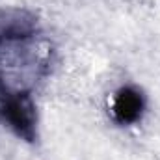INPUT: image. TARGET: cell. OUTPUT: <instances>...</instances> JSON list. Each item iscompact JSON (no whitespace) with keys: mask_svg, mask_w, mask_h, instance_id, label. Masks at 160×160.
Instances as JSON below:
<instances>
[{"mask_svg":"<svg viewBox=\"0 0 160 160\" xmlns=\"http://www.w3.org/2000/svg\"><path fill=\"white\" fill-rule=\"evenodd\" d=\"M0 118L22 140L34 142L36 138V106L26 93L0 91Z\"/></svg>","mask_w":160,"mask_h":160,"instance_id":"1","label":"cell"},{"mask_svg":"<svg viewBox=\"0 0 160 160\" xmlns=\"http://www.w3.org/2000/svg\"><path fill=\"white\" fill-rule=\"evenodd\" d=\"M143 112V97L140 91L134 88H121L116 93L114 104H112V114L114 119L121 125H130L142 118Z\"/></svg>","mask_w":160,"mask_h":160,"instance_id":"2","label":"cell"}]
</instances>
